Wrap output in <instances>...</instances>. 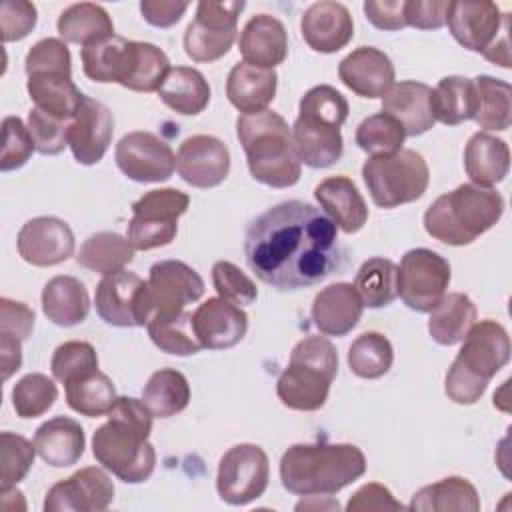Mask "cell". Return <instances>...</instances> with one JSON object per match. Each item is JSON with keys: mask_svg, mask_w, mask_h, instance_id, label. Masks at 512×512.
<instances>
[{"mask_svg": "<svg viewBox=\"0 0 512 512\" xmlns=\"http://www.w3.org/2000/svg\"><path fill=\"white\" fill-rule=\"evenodd\" d=\"M250 272L276 290H300L328 278L340 264L338 228L330 216L302 200L280 202L246 228Z\"/></svg>", "mask_w": 512, "mask_h": 512, "instance_id": "1", "label": "cell"}, {"mask_svg": "<svg viewBox=\"0 0 512 512\" xmlns=\"http://www.w3.org/2000/svg\"><path fill=\"white\" fill-rule=\"evenodd\" d=\"M106 416L92 436L96 462L126 484L146 482L156 466V450L148 442L152 412L138 398L118 396Z\"/></svg>", "mask_w": 512, "mask_h": 512, "instance_id": "2", "label": "cell"}, {"mask_svg": "<svg viewBox=\"0 0 512 512\" xmlns=\"http://www.w3.org/2000/svg\"><path fill=\"white\" fill-rule=\"evenodd\" d=\"M366 472V456L354 444H292L280 458V482L296 496H330Z\"/></svg>", "mask_w": 512, "mask_h": 512, "instance_id": "3", "label": "cell"}, {"mask_svg": "<svg viewBox=\"0 0 512 512\" xmlns=\"http://www.w3.org/2000/svg\"><path fill=\"white\" fill-rule=\"evenodd\" d=\"M236 136L256 182L270 188H290L300 180L302 160L292 140V128L278 112L240 114Z\"/></svg>", "mask_w": 512, "mask_h": 512, "instance_id": "4", "label": "cell"}, {"mask_svg": "<svg viewBox=\"0 0 512 512\" xmlns=\"http://www.w3.org/2000/svg\"><path fill=\"white\" fill-rule=\"evenodd\" d=\"M510 336L496 320H480L464 336L444 378L446 396L462 406L476 404L488 382L510 360Z\"/></svg>", "mask_w": 512, "mask_h": 512, "instance_id": "5", "label": "cell"}, {"mask_svg": "<svg viewBox=\"0 0 512 512\" xmlns=\"http://www.w3.org/2000/svg\"><path fill=\"white\" fill-rule=\"evenodd\" d=\"M504 214V198L492 188L460 184L438 196L424 212V230L448 246L472 244Z\"/></svg>", "mask_w": 512, "mask_h": 512, "instance_id": "6", "label": "cell"}, {"mask_svg": "<svg viewBox=\"0 0 512 512\" xmlns=\"http://www.w3.org/2000/svg\"><path fill=\"white\" fill-rule=\"evenodd\" d=\"M348 110V100L330 84L314 86L300 98L292 140L302 164L328 168L342 158L344 140L340 128L348 118Z\"/></svg>", "mask_w": 512, "mask_h": 512, "instance_id": "7", "label": "cell"}, {"mask_svg": "<svg viewBox=\"0 0 512 512\" xmlns=\"http://www.w3.org/2000/svg\"><path fill=\"white\" fill-rule=\"evenodd\" d=\"M338 374V352L324 336L302 338L290 354L288 366L276 380L280 402L298 412L320 410Z\"/></svg>", "mask_w": 512, "mask_h": 512, "instance_id": "8", "label": "cell"}, {"mask_svg": "<svg viewBox=\"0 0 512 512\" xmlns=\"http://www.w3.org/2000/svg\"><path fill=\"white\" fill-rule=\"evenodd\" d=\"M26 90L34 108L58 120H72L84 94L72 82V58L64 40L42 38L26 54Z\"/></svg>", "mask_w": 512, "mask_h": 512, "instance_id": "9", "label": "cell"}, {"mask_svg": "<svg viewBox=\"0 0 512 512\" xmlns=\"http://www.w3.org/2000/svg\"><path fill=\"white\" fill-rule=\"evenodd\" d=\"M362 180L378 208H396L424 196L430 170L424 156L402 148L394 154L370 156L362 164Z\"/></svg>", "mask_w": 512, "mask_h": 512, "instance_id": "10", "label": "cell"}, {"mask_svg": "<svg viewBox=\"0 0 512 512\" xmlns=\"http://www.w3.org/2000/svg\"><path fill=\"white\" fill-rule=\"evenodd\" d=\"M446 24L454 40L470 52H480L492 64L510 68L508 26L510 16L494 2L456 0L450 2Z\"/></svg>", "mask_w": 512, "mask_h": 512, "instance_id": "11", "label": "cell"}, {"mask_svg": "<svg viewBox=\"0 0 512 512\" xmlns=\"http://www.w3.org/2000/svg\"><path fill=\"white\" fill-rule=\"evenodd\" d=\"M190 196L176 188H156L132 204L126 238L134 250L168 246L178 234V218L188 210Z\"/></svg>", "mask_w": 512, "mask_h": 512, "instance_id": "12", "label": "cell"}, {"mask_svg": "<svg viewBox=\"0 0 512 512\" xmlns=\"http://www.w3.org/2000/svg\"><path fill=\"white\" fill-rule=\"evenodd\" d=\"M246 8L240 2L202 0L196 16L184 32V52L194 62H216L226 56L236 40L238 16Z\"/></svg>", "mask_w": 512, "mask_h": 512, "instance_id": "13", "label": "cell"}, {"mask_svg": "<svg viewBox=\"0 0 512 512\" xmlns=\"http://www.w3.org/2000/svg\"><path fill=\"white\" fill-rule=\"evenodd\" d=\"M270 462L262 446L236 444L224 452L216 472V492L230 506H246L268 488Z\"/></svg>", "mask_w": 512, "mask_h": 512, "instance_id": "14", "label": "cell"}, {"mask_svg": "<svg viewBox=\"0 0 512 512\" xmlns=\"http://www.w3.org/2000/svg\"><path fill=\"white\" fill-rule=\"evenodd\" d=\"M94 306L98 316L110 326H146L152 316L148 282L128 270L106 274L96 286Z\"/></svg>", "mask_w": 512, "mask_h": 512, "instance_id": "15", "label": "cell"}, {"mask_svg": "<svg viewBox=\"0 0 512 512\" xmlns=\"http://www.w3.org/2000/svg\"><path fill=\"white\" fill-rule=\"evenodd\" d=\"M450 264L428 248L408 250L398 266V296L414 312H430L446 294Z\"/></svg>", "mask_w": 512, "mask_h": 512, "instance_id": "16", "label": "cell"}, {"mask_svg": "<svg viewBox=\"0 0 512 512\" xmlns=\"http://www.w3.org/2000/svg\"><path fill=\"white\" fill-rule=\"evenodd\" d=\"M120 172L140 184L164 182L176 170L172 148L152 132L136 130L124 134L114 150Z\"/></svg>", "mask_w": 512, "mask_h": 512, "instance_id": "17", "label": "cell"}, {"mask_svg": "<svg viewBox=\"0 0 512 512\" xmlns=\"http://www.w3.org/2000/svg\"><path fill=\"white\" fill-rule=\"evenodd\" d=\"M112 500V478L98 466H86L46 492L44 512H102Z\"/></svg>", "mask_w": 512, "mask_h": 512, "instance_id": "18", "label": "cell"}, {"mask_svg": "<svg viewBox=\"0 0 512 512\" xmlns=\"http://www.w3.org/2000/svg\"><path fill=\"white\" fill-rule=\"evenodd\" d=\"M152 314H176L204 294V280L182 260H160L148 274Z\"/></svg>", "mask_w": 512, "mask_h": 512, "instance_id": "19", "label": "cell"}, {"mask_svg": "<svg viewBox=\"0 0 512 512\" xmlns=\"http://www.w3.org/2000/svg\"><path fill=\"white\" fill-rule=\"evenodd\" d=\"M74 232L62 218H30L16 236V248L24 262L32 266H56L74 254Z\"/></svg>", "mask_w": 512, "mask_h": 512, "instance_id": "20", "label": "cell"}, {"mask_svg": "<svg viewBox=\"0 0 512 512\" xmlns=\"http://www.w3.org/2000/svg\"><path fill=\"white\" fill-rule=\"evenodd\" d=\"M176 172L194 188H214L230 172V150L216 136H190L176 152Z\"/></svg>", "mask_w": 512, "mask_h": 512, "instance_id": "21", "label": "cell"}, {"mask_svg": "<svg viewBox=\"0 0 512 512\" xmlns=\"http://www.w3.org/2000/svg\"><path fill=\"white\" fill-rule=\"evenodd\" d=\"M114 118L106 104L84 94L82 104L68 126V146L78 164H98L110 148Z\"/></svg>", "mask_w": 512, "mask_h": 512, "instance_id": "22", "label": "cell"}, {"mask_svg": "<svg viewBox=\"0 0 512 512\" xmlns=\"http://www.w3.org/2000/svg\"><path fill=\"white\" fill-rule=\"evenodd\" d=\"M192 326L202 348L226 350L246 336L248 314L220 296L208 298L192 312Z\"/></svg>", "mask_w": 512, "mask_h": 512, "instance_id": "23", "label": "cell"}, {"mask_svg": "<svg viewBox=\"0 0 512 512\" xmlns=\"http://www.w3.org/2000/svg\"><path fill=\"white\" fill-rule=\"evenodd\" d=\"M304 42L320 54H334L348 46L354 36V22L340 2L322 0L310 4L300 20Z\"/></svg>", "mask_w": 512, "mask_h": 512, "instance_id": "24", "label": "cell"}, {"mask_svg": "<svg viewBox=\"0 0 512 512\" xmlns=\"http://www.w3.org/2000/svg\"><path fill=\"white\" fill-rule=\"evenodd\" d=\"M338 78L346 88L362 98H382L394 84V64L382 50L360 46L338 66Z\"/></svg>", "mask_w": 512, "mask_h": 512, "instance_id": "25", "label": "cell"}, {"mask_svg": "<svg viewBox=\"0 0 512 512\" xmlns=\"http://www.w3.org/2000/svg\"><path fill=\"white\" fill-rule=\"evenodd\" d=\"M364 304L350 282H334L322 288L312 302V322L326 336H346L362 318Z\"/></svg>", "mask_w": 512, "mask_h": 512, "instance_id": "26", "label": "cell"}, {"mask_svg": "<svg viewBox=\"0 0 512 512\" xmlns=\"http://www.w3.org/2000/svg\"><path fill=\"white\" fill-rule=\"evenodd\" d=\"M244 62L256 68L274 70L288 56V34L284 24L270 14L252 16L238 38Z\"/></svg>", "mask_w": 512, "mask_h": 512, "instance_id": "27", "label": "cell"}, {"mask_svg": "<svg viewBox=\"0 0 512 512\" xmlns=\"http://www.w3.org/2000/svg\"><path fill=\"white\" fill-rule=\"evenodd\" d=\"M382 112L396 118L406 136H420L436 124L432 114V88L416 80L394 82L382 96Z\"/></svg>", "mask_w": 512, "mask_h": 512, "instance_id": "28", "label": "cell"}, {"mask_svg": "<svg viewBox=\"0 0 512 512\" xmlns=\"http://www.w3.org/2000/svg\"><path fill=\"white\" fill-rule=\"evenodd\" d=\"M314 198L336 228L346 234L358 232L368 220V206L348 176L324 178L314 188Z\"/></svg>", "mask_w": 512, "mask_h": 512, "instance_id": "29", "label": "cell"}, {"mask_svg": "<svg viewBox=\"0 0 512 512\" xmlns=\"http://www.w3.org/2000/svg\"><path fill=\"white\" fill-rule=\"evenodd\" d=\"M278 76L274 70L256 68L248 62L232 66L226 78V96L230 104L242 114H258L268 110L276 96Z\"/></svg>", "mask_w": 512, "mask_h": 512, "instance_id": "30", "label": "cell"}, {"mask_svg": "<svg viewBox=\"0 0 512 512\" xmlns=\"http://www.w3.org/2000/svg\"><path fill=\"white\" fill-rule=\"evenodd\" d=\"M38 456L52 468L76 464L86 448L82 426L68 416H54L38 426L34 434Z\"/></svg>", "mask_w": 512, "mask_h": 512, "instance_id": "31", "label": "cell"}, {"mask_svg": "<svg viewBox=\"0 0 512 512\" xmlns=\"http://www.w3.org/2000/svg\"><path fill=\"white\" fill-rule=\"evenodd\" d=\"M464 170L472 184L482 188L502 182L510 170L508 144L488 132L472 134L464 148Z\"/></svg>", "mask_w": 512, "mask_h": 512, "instance_id": "32", "label": "cell"}, {"mask_svg": "<svg viewBox=\"0 0 512 512\" xmlns=\"http://www.w3.org/2000/svg\"><path fill=\"white\" fill-rule=\"evenodd\" d=\"M90 310V296L86 286L68 274L50 278L42 288L44 316L62 328L78 326L86 320Z\"/></svg>", "mask_w": 512, "mask_h": 512, "instance_id": "33", "label": "cell"}, {"mask_svg": "<svg viewBox=\"0 0 512 512\" xmlns=\"http://www.w3.org/2000/svg\"><path fill=\"white\" fill-rule=\"evenodd\" d=\"M134 40H126L122 36H112L98 44L86 46L80 50L82 70L84 74L100 84L116 82L124 86L128 80L132 60H134Z\"/></svg>", "mask_w": 512, "mask_h": 512, "instance_id": "34", "label": "cell"}, {"mask_svg": "<svg viewBox=\"0 0 512 512\" xmlns=\"http://www.w3.org/2000/svg\"><path fill=\"white\" fill-rule=\"evenodd\" d=\"M60 40L80 44L82 48L114 36V24L108 12L94 2H78L64 8L56 22Z\"/></svg>", "mask_w": 512, "mask_h": 512, "instance_id": "35", "label": "cell"}, {"mask_svg": "<svg viewBox=\"0 0 512 512\" xmlns=\"http://www.w3.org/2000/svg\"><path fill=\"white\" fill-rule=\"evenodd\" d=\"M476 324V306L462 292L444 294L430 310L428 332L440 346H454L464 340Z\"/></svg>", "mask_w": 512, "mask_h": 512, "instance_id": "36", "label": "cell"}, {"mask_svg": "<svg viewBox=\"0 0 512 512\" xmlns=\"http://www.w3.org/2000/svg\"><path fill=\"white\" fill-rule=\"evenodd\" d=\"M408 510L412 512H478L480 496L474 484L462 476H448L414 492Z\"/></svg>", "mask_w": 512, "mask_h": 512, "instance_id": "37", "label": "cell"}, {"mask_svg": "<svg viewBox=\"0 0 512 512\" xmlns=\"http://www.w3.org/2000/svg\"><path fill=\"white\" fill-rule=\"evenodd\" d=\"M158 98L170 110L182 116H196L210 102V84L200 70L190 66H174L160 86Z\"/></svg>", "mask_w": 512, "mask_h": 512, "instance_id": "38", "label": "cell"}, {"mask_svg": "<svg viewBox=\"0 0 512 512\" xmlns=\"http://www.w3.org/2000/svg\"><path fill=\"white\" fill-rule=\"evenodd\" d=\"M132 260L134 246L130 244V240L120 236L118 232L108 230L88 236L76 254V262L80 266L102 276L124 270Z\"/></svg>", "mask_w": 512, "mask_h": 512, "instance_id": "39", "label": "cell"}, {"mask_svg": "<svg viewBox=\"0 0 512 512\" xmlns=\"http://www.w3.org/2000/svg\"><path fill=\"white\" fill-rule=\"evenodd\" d=\"M66 404L88 418L106 416L116 402L114 382L100 370L80 374L64 384Z\"/></svg>", "mask_w": 512, "mask_h": 512, "instance_id": "40", "label": "cell"}, {"mask_svg": "<svg viewBox=\"0 0 512 512\" xmlns=\"http://www.w3.org/2000/svg\"><path fill=\"white\" fill-rule=\"evenodd\" d=\"M476 124L486 130L504 132L512 124V88L506 80L480 74L474 80Z\"/></svg>", "mask_w": 512, "mask_h": 512, "instance_id": "41", "label": "cell"}, {"mask_svg": "<svg viewBox=\"0 0 512 512\" xmlns=\"http://www.w3.org/2000/svg\"><path fill=\"white\" fill-rule=\"evenodd\" d=\"M154 418H172L190 402V384L186 376L174 368L156 370L142 388L140 398Z\"/></svg>", "mask_w": 512, "mask_h": 512, "instance_id": "42", "label": "cell"}, {"mask_svg": "<svg viewBox=\"0 0 512 512\" xmlns=\"http://www.w3.org/2000/svg\"><path fill=\"white\" fill-rule=\"evenodd\" d=\"M432 114L434 120L446 126H456L466 120H474V82L466 76H444L432 90Z\"/></svg>", "mask_w": 512, "mask_h": 512, "instance_id": "43", "label": "cell"}, {"mask_svg": "<svg viewBox=\"0 0 512 512\" xmlns=\"http://www.w3.org/2000/svg\"><path fill=\"white\" fill-rule=\"evenodd\" d=\"M148 336L156 348L172 356H190L202 350L192 326V312L152 314L146 324Z\"/></svg>", "mask_w": 512, "mask_h": 512, "instance_id": "44", "label": "cell"}, {"mask_svg": "<svg viewBox=\"0 0 512 512\" xmlns=\"http://www.w3.org/2000/svg\"><path fill=\"white\" fill-rule=\"evenodd\" d=\"M354 288L368 308H384L398 296V266L382 256L368 258L354 278Z\"/></svg>", "mask_w": 512, "mask_h": 512, "instance_id": "45", "label": "cell"}, {"mask_svg": "<svg viewBox=\"0 0 512 512\" xmlns=\"http://www.w3.org/2000/svg\"><path fill=\"white\" fill-rule=\"evenodd\" d=\"M392 362L394 348L380 332H364L348 348V368L364 380L382 378L392 368Z\"/></svg>", "mask_w": 512, "mask_h": 512, "instance_id": "46", "label": "cell"}, {"mask_svg": "<svg viewBox=\"0 0 512 512\" xmlns=\"http://www.w3.org/2000/svg\"><path fill=\"white\" fill-rule=\"evenodd\" d=\"M354 140L366 154L384 156L402 150L406 132L396 118L386 112H376L358 124Z\"/></svg>", "mask_w": 512, "mask_h": 512, "instance_id": "47", "label": "cell"}, {"mask_svg": "<svg viewBox=\"0 0 512 512\" xmlns=\"http://www.w3.org/2000/svg\"><path fill=\"white\" fill-rule=\"evenodd\" d=\"M58 398V388L52 378L40 372L22 376L12 388V406L16 416L28 420L46 414Z\"/></svg>", "mask_w": 512, "mask_h": 512, "instance_id": "48", "label": "cell"}, {"mask_svg": "<svg viewBox=\"0 0 512 512\" xmlns=\"http://www.w3.org/2000/svg\"><path fill=\"white\" fill-rule=\"evenodd\" d=\"M36 446L28 438L14 434V432H2L0 434V486L2 490L14 488L18 482L26 478L34 464Z\"/></svg>", "mask_w": 512, "mask_h": 512, "instance_id": "49", "label": "cell"}, {"mask_svg": "<svg viewBox=\"0 0 512 512\" xmlns=\"http://www.w3.org/2000/svg\"><path fill=\"white\" fill-rule=\"evenodd\" d=\"M50 370L58 382L66 384L80 374L98 370V354L90 342L68 340L54 350Z\"/></svg>", "mask_w": 512, "mask_h": 512, "instance_id": "50", "label": "cell"}, {"mask_svg": "<svg viewBox=\"0 0 512 512\" xmlns=\"http://www.w3.org/2000/svg\"><path fill=\"white\" fill-rule=\"evenodd\" d=\"M212 284L220 298L236 306H248L258 298V288L254 280L228 260H218L212 266Z\"/></svg>", "mask_w": 512, "mask_h": 512, "instance_id": "51", "label": "cell"}, {"mask_svg": "<svg viewBox=\"0 0 512 512\" xmlns=\"http://www.w3.org/2000/svg\"><path fill=\"white\" fill-rule=\"evenodd\" d=\"M26 126L32 136L36 152H40L44 156L60 154L68 146L70 120H58L54 116L40 112L38 108H32L28 112Z\"/></svg>", "mask_w": 512, "mask_h": 512, "instance_id": "52", "label": "cell"}, {"mask_svg": "<svg viewBox=\"0 0 512 512\" xmlns=\"http://www.w3.org/2000/svg\"><path fill=\"white\" fill-rule=\"evenodd\" d=\"M34 142L28 132V126L18 116H6L2 120V154H0V170L10 172L22 168L32 152Z\"/></svg>", "mask_w": 512, "mask_h": 512, "instance_id": "53", "label": "cell"}, {"mask_svg": "<svg viewBox=\"0 0 512 512\" xmlns=\"http://www.w3.org/2000/svg\"><path fill=\"white\" fill-rule=\"evenodd\" d=\"M36 6L26 0H4L0 8V28L4 42L26 38L36 26Z\"/></svg>", "mask_w": 512, "mask_h": 512, "instance_id": "54", "label": "cell"}, {"mask_svg": "<svg viewBox=\"0 0 512 512\" xmlns=\"http://www.w3.org/2000/svg\"><path fill=\"white\" fill-rule=\"evenodd\" d=\"M34 310L24 302L12 298H0V338H12L18 342L28 340L34 330Z\"/></svg>", "mask_w": 512, "mask_h": 512, "instance_id": "55", "label": "cell"}, {"mask_svg": "<svg viewBox=\"0 0 512 512\" xmlns=\"http://www.w3.org/2000/svg\"><path fill=\"white\" fill-rule=\"evenodd\" d=\"M404 506L392 496V492L378 482H368L360 486L348 500V512H386V510H402Z\"/></svg>", "mask_w": 512, "mask_h": 512, "instance_id": "56", "label": "cell"}, {"mask_svg": "<svg viewBox=\"0 0 512 512\" xmlns=\"http://www.w3.org/2000/svg\"><path fill=\"white\" fill-rule=\"evenodd\" d=\"M364 14L372 26L386 32L406 28V0H368Z\"/></svg>", "mask_w": 512, "mask_h": 512, "instance_id": "57", "label": "cell"}, {"mask_svg": "<svg viewBox=\"0 0 512 512\" xmlns=\"http://www.w3.org/2000/svg\"><path fill=\"white\" fill-rule=\"evenodd\" d=\"M448 6L446 0H406V24L418 30H438L446 24Z\"/></svg>", "mask_w": 512, "mask_h": 512, "instance_id": "58", "label": "cell"}, {"mask_svg": "<svg viewBox=\"0 0 512 512\" xmlns=\"http://www.w3.org/2000/svg\"><path fill=\"white\" fill-rule=\"evenodd\" d=\"M188 6V2L180 0H142L140 12L148 24L156 28H170L180 22Z\"/></svg>", "mask_w": 512, "mask_h": 512, "instance_id": "59", "label": "cell"}, {"mask_svg": "<svg viewBox=\"0 0 512 512\" xmlns=\"http://www.w3.org/2000/svg\"><path fill=\"white\" fill-rule=\"evenodd\" d=\"M0 364L4 380L18 372L22 366V342L12 338H0Z\"/></svg>", "mask_w": 512, "mask_h": 512, "instance_id": "60", "label": "cell"}, {"mask_svg": "<svg viewBox=\"0 0 512 512\" xmlns=\"http://www.w3.org/2000/svg\"><path fill=\"white\" fill-rule=\"evenodd\" d=\"M304 498H310V500H300V502L296 504V510H318V508H320V510H338V508H340L338 500L322 504V502H318V496H304Z\"/></svg>", "mask_w": 512, "mask_h": 512, "instance_id": "61", "label": "cell"}]
</instances>
